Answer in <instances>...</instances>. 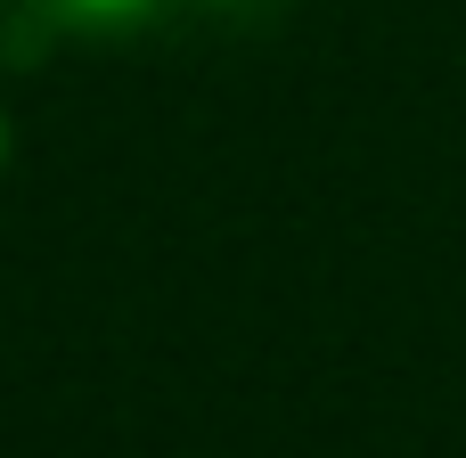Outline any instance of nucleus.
I'll return each instance as SVG.
<instances>
[{
    "instance_id": "nucleus-3",
    "label": "nucleus",
    "mask_w": 466,
    "mask_h": 458,
    "mask_svg": "<svg viewBox=\"0 0 466 458\" xmlns=\"http://www.w3.org/2000/svg\"><path fill=\"white\" fill-rule=\"evenodd\" d=\"M0 172H8V115H0Z\"/></svg>"
},
{
    "instance_id": "nucleus-2",
    "label": "nucleus",
    "mask_w": 466,
    "mask_h": 458,
    "mask_svg": "<svg viewBox=\"0 0 466 458\" xmlns=\"http://www.w3.org/2000/svg\"><path fill=\"white\" fill-rule=\"evenodd\" d=\"M205 8H221V16H246V8H270V0H205Z\"/></svg>"
},
{
    "instance_id": "nucleus-1",
    "label": "nucleus",
    "mask_w": 466,
    "mask_h": 458,
    "mask_svg": "<svg viewBox=\"0 0 466 458\" xmlns=\"http://www.w3.org/2000/svg\"><path fill=\"white\" fill-rule=\"evenodd\" d=\"M49 33H123V25H147L164 0H25Z\"/></svg>"
}]
</instances>
